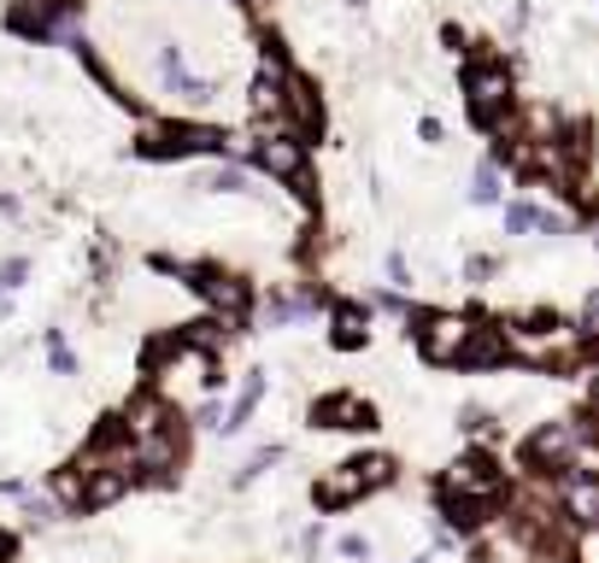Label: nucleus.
<instances>
[{
	"label": "nucleus",
	"instance_id": "a878e982",
	"mask_svg": "<svg viewBox=\"0 0 599 563\" xmlns=\"http://www.w3.org/2000/svg\"><path fill=\"white\" fill-rule=\"evenodd\" d=\"M0 557H12V540L7 534H0Z\"/></svg>",
	"mask_w": 599,
	"mask_h": 563
},
{
	"label": "nucleus",
	"instance_id": "f8f14e48",
	"mask_svg": "<svg viewBox=\"0 0 599 563\" xmlns=\"http://www.w3.org/2000/svg\"><path fill=\"white\" fill-rule=\"evenodd\" d=\"M506 229H511V235H529V229H541V235H565V218H552V212H541V205H529V200H511L506 205Z\"/></svg>",
	"mask_w": 599,
	"mask_h": 563
},
{
	"label": "nucleus",
	"instance_id": "20e7f679",
	"mask_svg": "<svg viewBox=\"0 0 599 563\" xmlns=\"http://www.w3.org/2000/svg\"><path fill=\"white\" fill-rule=\"evenodd\" d=\"M470 318H459V311H436V318L418 323V346L429 364H459L465 359V341H470Z\"/></svg>",
	"mask_w": 599,
	"mask_h": 563
},
{
	"label": "nucleus",
	"instance_id": "f3484780",
	"mask_svg": "<svg viewBox=\"0 0 599 563\" xmlns=\"http://www.w3.org/2000/svg\"><path fill=\"white\" fill-rule=\"evenodd\" d=\"M329 323H336V346H365V335H370V318L359 305H336Z\"/></svg>",
	"mask_w": 599,
	"mask_h": 563
},
{
	"label": "nucleus",
	"instance_id": "9d476101",
	"mask_svg": "<svg viewBox=\"0 0 599 563\" xmlns=\"http://www.w3.org/2000/svg\"><path fill=\"white\" fill-rule=\"evenodd\" d=\"M200 294H206V305H212L218 318H230V323H241V318H247V282H241V277L206 270V277H200Z\"/></svg>",
	"mask_w": 599,
	"mask_h": 563
},
{
	"label": "nucleus",
	"instance_id": "a211bd4d",
	"mask_svg": "<svg viewBox=\"0 0 599 563\" xmlns=\"http://www.w3.org/2000/svg\"><path fill=\"white\" fill-rule=\"evenodd\" d=\"M264 400V375L253 370V375H247V388H241V400H236V411H230V423H223V429H241L247 423V416H253V405Z\"/></svg>",
	"mask_w": 599,
	"mask_h": 563
},
{
	"label": "nucleus",
	"instance_id": "423d86ee",
	"mask_svg": "<svg viewBox=\"0 0 599 563\" xmlns=\"http://www.w3.org/2000/svg\"><path fill=\"white\" fill-rule=\"evenodd\" d=\"M253 164L277 182H300L306 177V141L288 135V130H271V135L253 141Z\"/></svg>",
	"mask_w": 599,
	"mask_h": 563
},
{
	"label": "nucleus",
	"instance_id": "b1692460",
	"mask_svg": "<svg viewBox=\"0 0 599 563\" xmlns=\"http://www.w3.org/2000/svg\"><path fill=\"white\" fill-rule=\"evenodd\" d=\"M24 277H30V264H24V259H7V264H0V288H18Z\"/></svg>",
	"mask_w": 599,
	"mask_h": 563
},
{
	"label": "nucleus",
	"instance_id": "4be33fe9",
	"mask_svg": "<svg viewBox=\"0 0 599 563\" xmlns=\"http://www.w3.org/2000/svg\"><path fill=\"white\" fill-rule=\"evenodd\" d=\"M493 270H500V264H493L488 253H477V259H470V264H465V282H470V288H482V282L493 277Z\"/></svg>",
	"mask_w": 599,
	"mask_h": 563
},
{
	"label": "nucleus",
	"instance_id": "6ab92c4d",
	"mask_svg": "<svg viewBox=\"0 0 599 563\" xmlns=\"http://www.w3.org/2000/svg\"><path fill=\"white\" fill-rule=\"evenodd\" d=\"M470 200H477V205L500 200V171H493V164H477V171H470Z\"/></svg>",
	"mask_w": 599,
	"mask_h": 563
},
{
	"label": "nucleus",
	"instance_id": "6e6552de",
	"mask_svg": "<svg viewBox=\"0 0 599 563\" xmlns=\"http://www.w3.org/2000/svg\"><path fill=\"white\" fill-rule=\"evenodd\" d=\"M282 123H288V135H312L323 123V107H318L312 82H300V77L282 82Z\"/></svg>",
	"mask_w": 599,
	"mask_h": 563
},
{
	"label": "nucleus",
	"instance_id": "ddd939ff",
	"mask_svg": "<svg viewBox=\"0 0 599 563\" xmlns=\"http://www.w3.org/2000/svg\"><path fill=\"white\" fill-rule=\"evenodd\" d=\"M506 329H470V341H465V359L459 364H506Z\"/></svg>",
	"mask_w": 599,
	"mask_h": 563
},
{
	"label": "nucleus",
	"instance_id": "393cba45",
	"mask_svg": "<svg viewBox=\"0 0 599 563\" xmlns=\"http://www.w3.org/2000/svg\"><path fill=\"white\" fill-rule=\"evenodd\" d=\"M418 135L429 141V148H436V141H441V118H423V123H418Z\"/></svg>",
	"mask_w": 599,
	"mask_h": 563
},
{
	"label": "nucleus",
	"instance_id": "dca6fc26",
	"mask_svg": "<svg viewBox=\"0 0 599 563\" xmlns=\"http://www.w3.org/2000/svg\"><path fill=\"white\" fill-rule=\"evenodd\" d=\"M318 423H329V429H370V405H359V400H323L318 405Z\"/></svg>",
	"mask_w": 599,
	"mask_h": 563
},
{
	"label": "nucleus",
	"instance_id": "412c9836",
	"mask_svg": "<svg viewBox=\"0 0 599 563\" xmlns=\"http://www.w3.org/2000/svg\"><path fill=\"white\" fill-rule=\"evenodd\" d=\"M48 359H53V370H59V375H71V370H77V359H71V346H66V335H59V329L48 335Z\"/></svg>",
	"mask_w": 599,
	"mask_h": 563
},
{
	"label": "nucleus",
	"instance_id": "4468645a",
	"mask_svg": "<svg viewBox=\"0 0 599 563\" xmlns=\"http://www.w3.org/2000/svg\"><path fill=\"white\" fill-rule=\"evenodd\" d=\"M153 429H171V405L148 393V400L130 405V441H141V434H153Z\"/></svg>",
	"mask_w": 599,
	"mask_h": 563
},
{
	"label": "nucleus",
	"instance_id": "1a4fd4ad",
	"mask_svg": "<svg viewBox=\"0 0 599 563\" xmlns=\"http://www.w3.org/2000/svg\"><path fill=\"white\" fill-rule=\"evenodd\" d=\"M576 441H582V429H576V423H547L541 434H529V458H535V464H552V470H559V464H570V458H576Z\"/></svg>",
	"mask_w": 599,
	"mask_h": 563
},
{
	"label": "nucleus",
	"instance_id": "aec40b11",
	"mask_svg": "<svg viewBox=\"0 0 599 563\" xmlns=\"http://www.w3.org/2000/svg\"><path fill=\"white\" fill-rule=\"evenodd\" d=\"M206 188H212V194H241V188H247V177L223 164V171H212V177H206Z\"/></svg>",
	"mask_w": 599,
	"mask_h": 563
},
{
	"label": "nucleus",
	"instance_id": "7ed1b4c3",
	"mask_svg": "<svg viewBox=\"0 0 599 563\" xmlns=\"http://www.w3.org/2000/svg\"><path fill=\"white\" fill-rule=\"evenodd\" d=\"M71 24H77V0H18V7H12V30L18 36H36V41L71 36Z\"/></svg>",
	"mask_w": 599,
	"mask_h": 563
},
{
	"label": "nucleus",
	"instance_id": "f03ea898",
	"mask_svg": "<svg viewBox=\"0 0 599 563\" xmlns=\"http://www.w3.org/2000/svg\"><path fill=\"white\" fill-rule=\"evenodd\" d=\"M230 141H223V130H212V123H153L148 135H141V153L153 159H182V153H223Z\"/></svg>",
	"mask_w": 599,
	"mask_h": 563
},
{
	"label": "nucleus",
	"instance_id": "2eb2a0df",
	"mask_svg": "<svg viewBox=\"0 0 599 563\" xmlns=\"http://www.w3.org/2000/svg\"><path fill=\"white\" fill-rule=\"evenodd\" d=\"M82 475H89V482H82V505H112L123 493V482H130L123 470H82Z\"/></svg>",
	"mask_w": 599,
	"mask_h": 563
},
{
	"label": "nucleus",
	"instance_id": "9b49d317",
	"mask_svg": "<svg viewBox=\"0 0 599 563\" xmlns=\"http://www.w3.org/2000/svg\"><path fill=\"white\" fill-rule=\"evenodd\" d=\"M565 511L576 523H599V475H588V470L565 475Z\"/></svg>",
	"mask_w": 599,
	"mask_h": 563
},
{
	"label": "nucleus",
	"instance_id": "f257e3e1",
	"mask_svg": "<svg viewBox=\"0 0 599 563\" xmlns=\"http://www.w3.org/2000/svg\"><path fill=\"white\" fill-rule=\"evenodd\" d=\"M465 107L482 130H511V71L500 59H477L465 66Z\"/></svg>",
	"mask_w": 599,
	"mask_h": 563
},
{
	"label": "nucleus",
	"instance_id": "5701e85b",
	"mask_svg": "<svg viewBox=\"0 0 599 563\" xmlns=\"http://www.w3.org/2000/svg\"><path fill=\"white\" fill-rule=\"evenodd\" d=\"M388 282H395V288H411V264H406V253H388Z\"/></svg>",
	"mask_w": 599,
	"mask_h": 563
},
{
	"label": "nucleus",
	"instance_id": "39448f33",
	"mask_svg": "<svg viewBox=\"0 0 599 563\" xmlns=\"http://www.w3.org/2000/svg\"><path fill=\"white\" fill-rule=\"evenodd\" d=\"M388 475H395V464H388V458H359V464L323 475V482H318V499H323V505H347V499H359L365 487H382Z\"/></svg>",
	"mask_w": 599,
	"mask_h": 563
},
{
	"label": "nucleus",
	"instance_id": "0eeeda50",
	"mask_svg": "<svg viewBox=\"0 0 599 563\" xmlns=\"http://www.w3.org/2000/svg\"><path fill=\"white\" fill-rule=\"evenodd\" d=\"M500 493V470L488 458H459L447 475H441V499L447 505H465V499H493Z\"/></svg>",
	"mask_w": 599,
	"mask_h": 563
}]
</instances>
